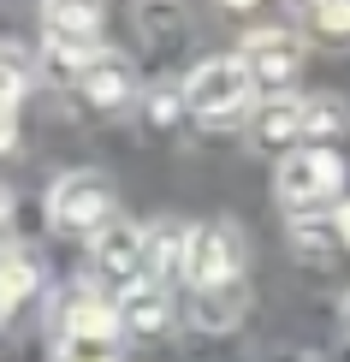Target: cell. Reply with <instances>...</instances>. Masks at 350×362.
Returning a JSON list of instances; mask_svg holds the SVG:
<instances>
[{
  "mask_svg": "<svg viewBox=\"0 0 350 362\" xmlns=\"http://www.w3.org/2000/svg\"><path fill=\"white\" fill-rule=\"evenodd\" d=\"M190 232L196 226H185V220H155L148 226V250H143V274L148 279H185V255H190Z\"/></svg>",
  "mask_w": 350,
  "mask_h": 362,
  "instance_id": "7c38bea8",
  "label": "cell"
},
{
  "mask_svg": "<svg viewBox=\"0 0 350 362\" xmlns=\"http://www.w3.org/2000/svg\"><path fill=\"white\" fill-rule=\"evenodd\" d=\"M255 71L243 66V54H220V59H202V66L185 78V95H190V119L202 125H255L262 113V95H255Z\"/></svg>",
  "mask_w": 350,
  "mask_h": 362,
  "instance_id": "6da1fadb",
  "label": "cell"
},
{
  "mask_svg": "<svg viewBox=\"0 0 350 362\" xmlns=\"http://www.w3.org/2000/svg\"><path fill=\"white\" fill-rule=\"evenodd\" d=\"M243 232L232 220H202L190 232V255H185V285L190 291H208V285H226V279H243Z\"/></svg>",
  "mask_w": 350,
  "mask_h": 362,
  "instance_id": "277c9868",
  "label": "cell"
},
{
  "mask_svg": "<svg viewBox=\"0 0 350 362\" xmlns=\"http://www.w3.org/2000/svg\"><path fill=\"white\" fill-rule=\"evenodd\" d=\"M250 309V279H226L208 291H190V327L196 333H232Z\"/></svg>",
  "mask_w": 350,
  "mask_h": 362,
  "instance_id": "9c48e42d",
  "label": "cell"
},
{
  "mask_svg": "<svg viewBox=\"0 0 350 362\" xmlns=\"http://www.w3.org/2000/svg\"><path fill=\"white\" fill-rule=\"evenodd\" d=\"M36 262H30V250H6V274H0V297H6V315H18L30 297H36Z\"/></svg>",
  "mask_w": 350,
  "mask_h": 362,
  "instance_id": "5bb4252c",
  "label": "cell"
},
{
  "mask_svg": "<svg viewBox=\"0 0 350 362\" xmlns=\"http://www.w3.org/2000/svg\"><path fill=\"white\" fill-rule=\"evenodd\" d=\"M303 119H309V101H297V95H273V101H262V113H255L250 137L285 160V155L297 148V137H303Z\"/></svg>",
  "mask_w": 350,
  "mask_h": 362,
  "instance_id": "30bf717a",
  "label": "cell"
},
{
  "mask_svg": "<svg viewBox=\"0 0 350 362\" xmlns=\"http://www.w3.org/2000/svg\"><path fill=\"white\" fill-rule=\"evenodd\" d=\"M185 113H190L185 83H155V89H148V119H155V125H178Z\"/></svg>",
  "mask_w": 350,
  "mask_h": 362,
  "instance_id": "2e32d148",
  "label": "cell"
},
{
  "mask_svg": "<svg viewBox=\"0 0 350 362\" xmlns=\"http://www.w3.org/2000/svg\"><path fill=\"white\" fill-rule=\"evenodd\" d=\"M54 362H119V339H66L59 333Z\"/></svg>",
  "mask_w": 350,
  "mask_h": 362,
  "instance_id": "e0dca14e",
  "label": "cell"
},
{
  "mask_svg": "<svg viewBox=\"0 0 350 362\" xmlns=\"http://www.w3.org/2000/svg\"><path fill=\"white\" fill-rule=\"evenodd\" d=\"M339 327H344V339H350V297H344V309H339Z\"/></svg>",
  "mask_w": 350,
  "mask_h": 362,
  "instance_id": "ffe728a7",
  "label": "cell"
},
{
  "mask_svg": "<svg viewBox=\"0 0 350 362\" xmlns=\"http://www.w3.org/2000/svg\"><path fill=\"white\" fill-rule=\"evenodd\" d=\"M143 250H148V226L119 214L113 226H101V232L89 238V267L131 285V279H143Z\"/></svg>",
  "mask_w": 350,
  "mask_h": 362,
  "instance_id": "8992f818",
  "label": "cell"
},
{
  "mask_svg": "<svg viewBox=\"0 0 350 362\" xmlns=\"http://www.w3.org/2000/svg\"><path fill=\"white\" fill-rule=\"evenodd\" d=\"M119 196H113V178L107 173H95V167H78V173H66V178H54V190H48V226L54 232H71V238H95L101 226H113L119 214Z\"/></svg>",
  "mask_w": 350,
  "mask_h": 362,
  "instance_id": "3957f363",
  "label": "cell"
},
{
  "mask_svg": "<svg viewBox=\"0 0 350 362\" xmlns=\"http://www.w3.org/2000/svg\"><path fill=\"white\" fill-rule=\"evenodd\" d=\"M119 321L131 327V333H166V321H173V297H166V285L161 279H131L125 291H119Z\"/></svg>",
  "mask_w": 350,
  "mask_h": 362,
  "instance_id": "8fae6325",
  "label": "cell"
},
{
  "mask_svg": "<svg viewBox=\"0 0 350 362\" xmlns=\"http://www.w3.org/2000/svg\"><path fill=\"white\" fill-rule=\"evenodd\" d=\"M285 226H291V244L309 267L332 262L344 244H339V220H332V208H315V214H285Z\"/></svg>",
  "mask_w": 350,
  "mask_h": 362,
  "instance_id": "4fadbf2b",
  "label": "cell"
},
{
  "mask_svg": "<svg viewBox=\"0 0 350 362\" xmlns=\"http://www.w3.org/2000/svg\"><path fill=\"white\" fill-rule=\"evenodd\" d=\"M303 30L327 36V42H350V0H315V6H303Z\"/></svg>",
  "mask_w": 350,
  "mask_h": 362,
  "instance_id": "9a60e30c",
  "label": "cell"
},
{
  "mask_svg": "<svg viewBox=\"0 0 350 362\" xmlns=\"http://www.w3.org/2000/svg\"><path fill=\"white\" fill-rule=\"evenodd\" d=\"M83 101L95 113H125V107H136V101H143V83H136V66L125 54H101L95 66L83 71Z\"/></svg>",
  "mask_w": 350,
  "mask_h": 362,
  "instance_id": "ba28073f",
  "label": "cell"
},
{
  "mask_svg": "<svg viewBox=\"0 0 350 362\" xmlns=\"http://www.w3.org/2000/svg\"><path fill=\"white\" fill-rule=\"evenodd\" d=\"M119 297H107L101 285H71L59 303V333L66 339H119Z\"/></svg>",
  "mask_w": 350,
  "mask_h": 362,
  "instance_id": "52a82bcc",
  "label": "cell"
},
{
  "mask_svg": "<svg viewBox=\"0 0 350 362\" xmlns=\"http://www.w3.org/2000/svg\"><path fill=\"white\" fill-rule=\"evenodd\" d=\"M243 66L255 71V83H291L303 66V36L291 24H255L243 30Z\"/></svg>",
  "mask_w": 350,
  "mask_h": 362,
  "instance_id": "5b68a950",
  "label": "cell"
},
{
  "mask_svg": "<svg viewBox=\"0 0 350 362\" xmlns=\"http://www.w3.org/2000/svg\"><path fill=\"white\" fill-rule=\"evenodd\" d=\"M332 131H344V101L339 95H315L309 119H303V137H332Z\"/></svg>",
  "mask_w": 350,
  "mask_h": 362,
  "instance_id": "ac0fdd59",
  "label": "cell"
},
{
  "mask_svg": "<svg viewBox=\"0 0 350 362\" xmlns=\"http://www.w3.org/2000/svg\"><path fill=\"white\" fill-rule=\"evenodd\" d=\"M332 220H339V244L350 250V196H344V202H339V208H332Z\"/></svg>",
  "mask_w": 350,
  "mask_h": 362,
  "instance_id": "d6986e66",
  "label": "cell"
},
{
  "mask_svg": "<svg viewBox=\"0 0 350 362\" xmlns=\"http://www.w3.org/2000/svg\"><path fill=\"white\" fill-rule=\"evenodd\" d=\"M344 160L332 148L309 143V148H291V155L273 167V196H279L285 214H315L327 202H344Z\"/></svg>",
  "mask_w": 350,
  "mask_h": 362,
  "instance_id": "7a4b0ae2",
  "label": "cell"
}]
</instances>
